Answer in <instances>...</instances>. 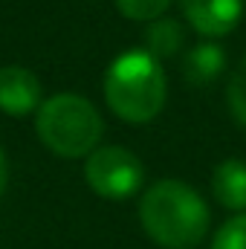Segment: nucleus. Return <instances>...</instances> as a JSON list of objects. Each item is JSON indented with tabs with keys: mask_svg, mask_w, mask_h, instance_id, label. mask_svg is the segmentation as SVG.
Returning <instances> with one entry per match:
<instances>
[{
	"mask_svg": "<svg viewBox=\"0 0 246 249\" xmlns=\"http://www.w3.org/2000/svg\"><path fill=\"white\" fill-rule=\"evenodd\" d=\"M180 9L188 26L206 41L235 32L244 18V0H180Z\"/></svg>",
	"mask_w": 246,
	"mask_h": 249,
	"instance_id": "6",
	"label": "nucleus"
},
{
	"mask_svg": "<svg viewBox=\"0 0 246 249\" xmlns=\"http://www.w3.org/2000/svg\"><path fill=\"white\" fill-rule=\"evenodd\" d=\"M171 6V0H116L119 15L127 20H157L165 15V9Z\"/></svg>",
	"mask_w": 246,
	"mask_h": 249,
	"instance_id": "11",
	"label": "nucleus"
},
{
	"mask_svg": "<svg viewBox=\"0 0 246 249\" xmlns=\"http://www.w3.org/2000/svg\"><path fill=\"white\" fill-rule=\"evenodd\" d=\"M183 23L174 20V18H157L151 20L148 32H145V41H148V53L157 55V58H165V55H174L180 47H183Z\"/></svg>",
	"mask_w": 246,
	"mask_h": 249,
	"instance_id": "9",
	"label": "nucleus"
},
{
	"mask_svg": "<svg viewBox=\"0 0 246 249\" xmlns=\"http://www.w3.org/2000/svg\"><path fill=\"white\" fill-rule=\"evenodd\" d=\"M6 183H9V162H6V154L0 148V194L6 191Z\"/></svg>",
	"mask_w": 246,
	"mask_h": 249,
	"instance_id": "13",
	"label": "nucleus"
},
{
	"mask_svg": "<svg viewBox=\"0 0 246 249\" xmlns=\"http://www.w3.org/2000/svg\"><path fill=\"white\" fill-rule=\"evenodd\" d=\"M211 194L229 212H246V162L223 160L211 174Z\"/></svg>",
	"mask_w": 246,
	"mask_h": 249,
	"instance_id": "7",
	"label": "nucleus"
},
{
	"mask_svg": "<svg viewBox=\"0 0 246 249\" xmlns=\"http://www.w3.org/2000/svg\"><path fill=\"white\" fill-rule=\"evenodd\" d=\"M84 180L105 200H127L142 188L145 168L133 151L122 145H107L84 157Z\"/></svg>",
	"mask_w": 246,
	"mask_h": 249,
	"instance_id": "4",
	"label": "nucleus"
},
{
	"mask_svg": "<svg viewBox=\"0 0 246 249\" xmlns=\"http://www.w3.org/2000/svg\"><path fill=\"white\" fill-rule=\"evenodd\" d=\"M44 102L41 78L20 64L0 67V110L12 119H23L35 113Z\"/></svg>",
	"mask_w": 246,
	"mask_h": 249,
	"instance_id": "5",
	"label": "nucleus"
},
{
	"mask_svg": "<svg viewBox=\"0 0 246 249\" xmlns=\"http://www.w3.org/2000/svg\"><path fill=\"white\" fill-rule=\"evenodd\" d=\"M105 99L122 122H154L168 99V81L159 58L148 50H127L116 55L105 72Z\"/></svg>",
	"mask_w": 246,
	"mask_h": 249,
	"instance_id": "2",
	"label": "nucleus"
},
{
	"mask_svg": "<svg viewBox=\"0 0 246 249\" xmlns=\"http://www.w3.org/2000/svg\"><path fill=\"white\" fill-rule=\"evenodd\" d=\"M211 249H246V214L229 217L211 238Z\"/></svg>",
	"mask_w": 246,
	"mask_h": 249,
	"instance_id": "12",
	"label": "nucleus"
},
{
	"mask_svg": "<svg viewBox=\"0 0 246 249\" xmlns=\"http://www.w3.org/2000/svg\"><path fill=\"white\" fill-rule=\"evenodd\" d=\"M35 133L55 157L81 160L99 148L105 136V119L90 99L78 93H55L35 110Z\"/></svg>",
	"mask_w": 246,
	"mask_h": 249,
	"instance_id": "3",
	"label": "nucleus"
},
{
	"mask_svg": "<svg viewBox=\"0 0 246 249\" xmlns=\"http://www.w3.org/2000/svg\"><path fill=\"white\" fill-rule=\"evenodd\" d=\"M223 67H226L223 50L217 44H211V41H203V44H194L185 53L183 75L191 84H209L223 72Z\"/></svg>",
	"mask_w": 246,
	"mask_h": 249,
	"instance_id": "8",
	"label": "nucleus"
},
{
	"mask_svg": "<svg viewBox=\"0 0 246 249\" xmlns=\"http://www.w3.org/2000/svg\"><path fill=\"white\" fill-rule=\"evenodd\" d=\"M226 102H229V110H232L235 122L246 127V55L241 58V64L235 67V72H232V78H229Z\"/></svg>",
	"mask_w": 246,
	"mask_h": 249,
	"instance_id": "10",
	"label": "nucleus"
},
{
	"mask_svg": "<svg viewBox=\"0 0 246 249\" xmlns=\"http://www.w3.org/2000/svg\"><path fill=\"white\" fill-rule=\"evenodd\" d=\"M142 229L165 249H194L209 232L211 212L197 188L183 180H159L139 200Z\"/></svg>",
	"mask_w": 246,
	"mask_h": 249,
	"instance_id": "1",
	"label": "nucleus"
}]
</instances>
